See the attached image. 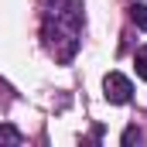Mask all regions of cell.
<instances>
[{
  "instance_id": "6da1fadb",
  "label": "cell",
  "mask_w": 147,
  "mask_h": 147,
  "mask_svg": "<svg viewBox=\"0 0 147 147\" xmlns=\"http://www.w3.org/2000/svg\"><path fill=\"white\" fill-rule=\"evenodd\" d=\"M103 92H106V99L110 103H130L134 99V82L127 79L123 72H110L106 79H103Z\"/></svg>"
},
{
  "instance_id": "7a4b0ae2",
  "label": "cell",
  "mask_w": 147,
  "mask_h": 147,
  "mask_svg": "<svg viewBox=\"0 0 147 147\" xmlns=\"http://www.w3.org/2000/svg\"><path fill=\"white\" fill-rule=\"evenodd\" d=\"M21 144V130L10 123H0V147H17Z\"/></svg>"
},
{
  "instance_id": "3957f363",
  "label": "cell",
  "mask_w": 147,
  "mask_h": 147,
  "mask_svg": "<svg viewBox=\"0 0 147 147\" xmlns=\"http://www.w3.org/2000/svg\"><path fill=\"white\" fill-rule=\"evenodd\" d=\"M130 17H134V24H137L140 31H147V7L144 3H134V7H130Z\"/></svg>"
},
{
  "instance_id": "277c9868",
  "label": "cell",
  "mask_w": 147,
  "mask_h": 147,
  "mask_svg": "<svg viewBox=\"0 0 147 147\" xmlns=\"http://www.w3.org/2000/svg\"><path fill=\"white\" fill-rule=\"evenodd\" d=\"M134 65H137V75L147 82V48L144 51H137V58H134Z\"/></svg>"
},
{
  "instance_id": "5b68a950",
  "label": "cell",
  "mask_w": 147,
  "mask_h": 147,
  "mask_svg": "<svg viewBox=\"0 0 147 147\" xmlns=\"http://www.w3.org/2000/svg\"><path fill=\"white\" fill-rule=\"evenodd\" d=\"M134 140H140V130H137V127H127V130H123V137H120V144H134Z\"/></svg>"
}]
</instances>
